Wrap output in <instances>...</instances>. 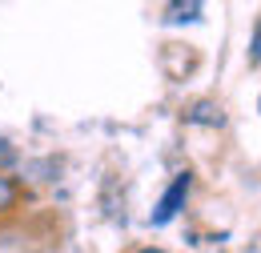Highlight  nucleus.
<instances>
[{
    "instance_id": "f257e3e1",
    "label": "nucleus",
    "mask_w": 261,
    "mask_h": 253,
    "mask_svg": "<svg viewBox=\"0 0 261 253\" xmlns=\"http://www.w3.org/2000/svg\"><path fill=\"white\" fill-rule=\"evenodd\" d=\"M185 197H189V173H181V177L169 185V193L161 197V205H157V213H153V225H169L177 213H181Z\"/></svg>"
},
{
    "instance_id": "f03ea898",
    "label": "nucleus",
    "mask_w": 261,
    "mask_h": 253,
    "mask_svg": "<svg viewBox=\"0 0 261 253\" xmlns=\"http://www.w3.org/2000/svg\"><path fill=\"white\" fill-rule=\"evenodd\" d=\"M12 201H16V189L8 185V177H0V209H8Z\"/></svg>"
},
{
    "instance_id": "7ed1b4c3",
    "label": "nucleus",
    "mask_w": 261,
    "mask_h": 253,
    "mask_svg": "<svg viewBox=\"0 0 261 253\" xmlns=\"http://www.w3.org/2000/svg\"><path fill=\"white\" fill-rule=\"evenodd\" d=\"M253 64H261V29H257V44H253Z\"/></svg>"
},
{
    "instance_id": "20e7f679",
    "label": "nucleus",
    "mask_w": 261,
    "mask_h": 253,
    "mask_svg": "<svg viewBox=\"0 0 261 253\" xmlns=\"http://www.w3.org/2000/svg\"><path fill=\"white\" fill-rule=\"evenodd\" d=\"M141 253H165V249H141Z\"/></svg>"
}]
</instances>
